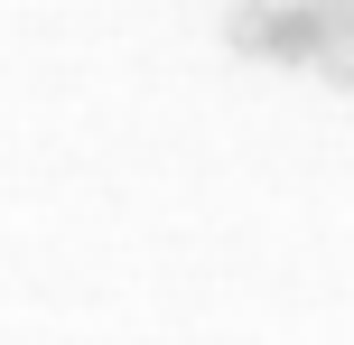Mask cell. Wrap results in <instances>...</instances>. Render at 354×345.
I'll return each mask as SVG.
<instances>
[{
    "label": "cell",
    "instance_id": "cell-2",
    "mask_svg": "<svg viewBox=\"0 0 354 345\" xmlns=\"http://www.w3.org/2000/svg\"><path fill=\"white\" fill-rule=\"evenodd\" d=\"M317 10H326V0H317Z\"/></svg>",
    "mask_w": 354,
    "mask_h": 345
},
{
    "label": "cell",
    "instance_id": "cell-1",
    "mask_svg": "<svg viewBox=\"0 0 354 345\" xmlns=\"http://www.w3.org/2000/svg\"><path fill=\"white\" fill-rule=\"evenodd\" d=\"M326 28H336V19H326L317 0H252V10H233V47L261 56V66H317Z\"/></svg>",
    "mask_w": 354,
    "mask_h": 345
}]
</instances>
